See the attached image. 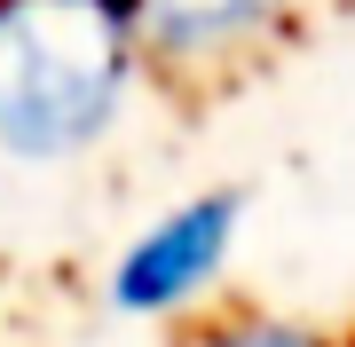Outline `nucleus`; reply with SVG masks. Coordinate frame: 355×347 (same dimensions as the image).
<instances>
[{
	"instance_id": "f257e3e1",
	"label": "nucleus",
	"mask_w": 355,
	"mask_h": 347,
	"mask_svg": "<svg viewBox=\"0 0 355 347\" xmlns=\"http://www.w3.org/2000/svg\"><path fill=\"white\" fill-rule=\"evenodd\" d=\"M150 71L127 0H0V158L79 166L127 127Z\"/></svg>"
},
{
	"instance_id": "f03ea898",
	"label": "nucleus",
	"mask_w": 355,
	"mask_h": 347,
	"mask_svg": "<svg viewBox=\"0 0 355 347\" xmlns=\"http://www.w3.org/2000/svg\"><path fill=\"white\" fill-rule=\"evenodd\" d=\"M127 8L158 79L221 95L229 79L261 71L316 16V0H127Z\"/></svg>"
},
{
	"instance_id": "7ed1b4c3",
	"label": "nucleus",
	"mask_w": 355,
	"mask_h": 347,
	"mask_svg": "<svg viewBox=\"0 0 355 347\" xmlns=\"http://www.w3.org/2000/svg\"><path fill=\"white\" fill-rule=\"evenodd\" d=\"M245 213H253L245 190H198V197H182V206H166L150 229L111 260L103 300H111L119 316H182V308H198L221 284L229 253H237Z\"/></svg>"
},
{
	"instance_id": "20e7f679",
	"label": "nucleus",
	"mask_w": 355,
	"mask_h": 347,
	"mask_svg": "<svg viewBox=\"0 0 355 347\" xmlns=\"http://www.w3.org/2000/svg\"><path fill=\"white\" fill-rule=\"evenodd\" d=\"M182 347H331V339L308 332V323L268 316V308H221V316L190 323V339H182Z\"/></svg>"
}]
</instances>
